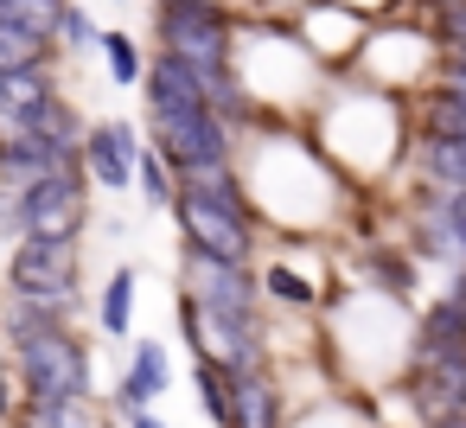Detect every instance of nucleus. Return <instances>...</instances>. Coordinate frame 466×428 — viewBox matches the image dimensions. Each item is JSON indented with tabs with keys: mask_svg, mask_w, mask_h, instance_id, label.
Returning a JSON list of instances; mask_svg holds the SVG:
<instances>
[{
	"mask_svg": "<svg viewBox=\"0 0 466 428\" xmlns=\"http://www.w3.org/2000/svg\"><path fill=\"white\" fill-rule=\"evenodd\" d=\"M307 135L345 173L351 192H364V148H370L377 186H390V179H402V154H409V103L370 90L358 71H339L307 103Z\"/></svg>",
	"mask_w": 466,
	"mask_h": 428,
	"instance_id": "nucleus-1",
	"label": "nucleus"
},
{
	"mask_svg": "<svg viewBox=\"0 0 466 428\" xmlns=\"http://www.w3.org/2000/svg\"><path fill=\"white\" fill-rule=\"evenodd\" d=\"M167 218L179 230V250H198V256H218V262H243V269L262 262V218H256L237 167L186 173Z\"/></svg>",
	"mask_w": 466,
	"mask_h": 428,
	"instance_id": "nucleus-2",
	"label": "nucleus"
},
{
	"mask_svg": "<svg viewBox=\"0 0 466 428\" xmlns=\"http://www.w3.org/2000/svg\"><path fill=\"white\" fill-rule=\"evenodd\" d=\"M0 345H7V358H14L20 396H39V403L96 396V352L77 332V320H46V326H26V332L0 339Z\"/></svg>",
	"mask_w": 466,
	"mask_h": 428,
	"instance_id": "nucleus-3",
	"label": "nucleus"
},
{
	"mask_svg": "<svg viewBox=\"0 0 466 428\" xmlns=\"http://www.w3.org/2000/svg\"><path fill=\"white\" fill-rule=\"evenodd\" d=\"M0 294H26L58 320H77L90 307L84 294V243L71 237H20L0 256Z\"/></svg>",
	"mask_w": 466,
	"mask_h": 428,
	"instance_id": "nucleus-4",
	"label": "nucleus"
},
{
	"mask_svg": "<svg viewBox=\"0 0 466 428\" xmlns=\"http://www.w3.org/2000/svg\"><path fill=\"white\" fill-rule=\"evenodd\" d=\"M154 52L205 71V77H230V52H237V14L230 7H198V0H154Z\"/></svg>",
	"mask_w": 466,
	"mask_h": 428,
	"instance_id": "nucleus-5",
	"label": "nucleus"
},
{
	"mask_svg": "<svg viewBox=\"0 0 466 428\" xmlns=\"http://www.w3.org/2000/svg\"><path fill=\"white\" fill-rule=\"evenodd\" d=\"M396 224H402V250L421 262V269H466V192H434V186H409L402 205H396Z\"/></svg>",
	"mask_w": 466,
	"mask_h": 428,
	"instance_id": "nucleus-6",
	"label": "nucleus"
},
{
	"mask_svg": "<svg viewBox=\"0 0 466 428\" xmlns=\"http://www.w3.org/2000/svg\"><path fill=\"white\" fill-rule=\"evenodd\" d=\"M90 218H96V192H90L84 167H58V173L20 186V224H26V237H71V243H84Z\"/></svg>",
	"mask_w": 466,
	"mask_h": 428,
	"instance_id": "nucleus-7",
	"label": "nucleus"
},
{
	"mask_svg": "<svg viewBox=\"0 0 466 428\" xmlns=\"http://www.w3.org/2000/svg\"><path fill=\"white\" fill-rule=\"evenodd\" d=\"M179 294H192L198 313H211V320H268L262 281L243 262H218V256L179 250Z\"/></svg>",
	"mask_w": 466,
	"mask_h": 428,
	"instance_id": "nucleus-8",
	"label": "nucleus"
},
{
	"mask_svg": "<svg viewBox=\"0 0 466 428\" xmlns=\"http://www.w3.org/2000/svg\"><path fill=\"white\" fill-rule=\"evenodd\" d=\"M141 148H147V141H141L135 122H122V116H96V122L84 128V154H77L90 192H109V199L135 192V160H141Z\"/></svg>",
	"mask_w": 466,
	"mask_h": 428,
	"instance_id": "nucleus-9",
	"label": "nucleus"
},
{
	"mask_svg": "<svg viewBox=\"0 0 466 428\" xmlns=\"http://www.w3.org/2000/svg\"><path fill=\"white\" fill-rule=\"evenodd\" d=\"M167 390H173L167 339H128V371L116 377V390H109L103 415H109V422H135V415H147Z\"/></svg>",
	"mask_w": 466,
	"mask_h": 428,
	"instance_id": "nucleus-10",
	"label": "nucleus"
},
{
	"mask_svg": "<svg viewBox=\"0 0 466 428\" xmlns=\"http://www.w3.org/2000/svg\"><path fill=\"white\" fill-rule=\"evenodd\" d=\"M396 403L409 409V428H460L466 422V364L441 371H402Z\"/></svg>",
	"mask_w": 466,
	"mask_h": 428,
	"instance_id": "nucleus-11",
	"label": "nucleus"
},
{
	"mask_svg": "<svg viewBox=\"0 0 466 428\" xmlns=\"http://www.w3.org/2000/svg\"><path fill=\"white\" fill-rule=\"evenodd\" d=\"M351 275L364 281V294L377 301H396V307H415V288H421V262L396 243V237H370L351 250Z\"/></svg>",
	"mask_w": 466,
	"mask_h": 428,
	"instance_id": "nucleus-12",
	"label": "nucleus"
},
{
	"mask_svg": "<svg viewBox=\"0 0 466 428\" xmlns=\"http://www.w3.org/2000/svg\"><path fill=\"white\" fill-rule=\"evenodd\" d=\"M294 422V390L275 364L230 371V428H288Z\"/></svg>",
	"mask_w": 466,
	"mask_h": 428,
	"instance_id": "nucleus-13",
	"label": "nucleus"
},
{
	"mask_svg": "<svg viewBox=\"0 0 466 428\" xmlns=\"http://www.w3.org/2000/svg\"><path fill=\"white\" fill-rule=\"evenodd\" d=\"M402 179L409 186H434V192H466V135H415L409 128Z\"/></svg>",
	"mask_w": 466,
	"mask_h": 428,
	"instance_id": "nucleus-14",
	"label": "nucleus"
},
{
	"mask_svg": "<svg viewBox=\"0 0 466 428\" xmlns=\"http://www.w3.org/2000/svg\"><path fill=\"white\" fill-rule=\"evenodd\" d=\"M58 97H65V90H58V65L0 77V128H7V135H33V122H39Z\"/></svg>",
	"mask_w": 466,
	"mask_h": 428,
	"instance_id": "nucleus-15",
	"label": "nucleus"
},
{
	"mask_svg": "<svg viewBox=\"0 0 466 428\" xmlns=\"http://www.w3.org/2000/svg\"><path fill=\"white\" fill-rule=\"evenodd\" d=\"M256 281H262V307L268 313H294V320H313L326 301H319V281L313 275H300L288 256H268V262H256Z\"/></svg>",
	"mask_w": 466,
	"mask_h": 428,
	"instance_id": "nucleus-16",
	"label": "nucleus"
},
{
	"mask_svg": "<svg viewBox=\"0 0 466 428\" xmlns=\"http://www.w3.org/2000/svg\"><path fill=\"white\" fill-rule=\"evenodd\" d=\"M58 167H77V160L46 148V141H33V135H7V128H0V186L20 192V186H33V179H46Z\"/></svg>",
	"mask_w": 466,
	"mask_h": 428,
	"instance_id": "nucleus-17",
	"label": "nucleus"
},
{
	"mask_svg": "<svg viewBox=\"0 0 466 428\" xmlns=\"http://www.w3.org/2000/svg\"><path fill=\"white\" fill-rule=\"evenodd\" d=\"M135 288H141L135 262H116L109 281L96 288L90 313H96V332H103V339H128V332H135Z\"/></svg>",
	"mask_w": 466,
	"mask_h": 428,
	"instance_id": "nucleus-18",
	"label": "nucleus"
},
{
	"mask_svg": "<svg viewBox=\"0 0 466 428\" xmlns=\"http://www.w3.org/2000/svg\"><path fill=\"white\" fill-rule=\"evenodd\" d=\"M103 403L96 396H77V403H39V396H20V415L14 428H103Z\"/></svg>",
	"mask_w": 466,
	"mask_h": 428,
	"instance_id": "nucleus-19",
	"label": "nucleus"
},
{
	"mask_svg": "<svg viewBox=\"0 0 466 428\" xmlns=\"http://www.w3.org/2000/svg\"><path fill=\"white\" fill-rule=\"evenodd\" d=\"M96 52H103V71H109V84H122V90H141V77H147V58H141V39H135V33L109 26V33L96 39Z\"/></svg>",
	"mask_w": 466,
	"mask_h": 428,
	"instance_id": "nucleus-20",
	"label": "nucleus"
},
{
	"mask_svg": "<svg viewBox=\"0 0 466 428\" xmlns=\"http://www.w3.org/2000/svg\"><path fill=\"white\" fill-rule=\"evenodd\" d=\"M192 390H198V415L211 428H230V371L218 358H192Z\"/></svg>",
	"mask_w": 466,
	"mask_h": 428,
	"instance_id": "nucleus-21",
	"label": "nucleus"
},
{
	"mask_svg": "<svg viewBox=\"0 0 466 428\" xmlns=\"http://www.w3.org/2000/svg\"><path fill=\"white\" fill-rule=\"evenodd\" d=\"M39 65H58V46H52V39L20 33V26H0V77H14V71H39Z\"/></svg>",
	"mask_w": 466,
	"mask_h": 428,
	"instance_id": "nucleus-22",
	"label": "nucleus"
},
{
	"mask_svg": "<svg viewBox=\"0 0 466 428\" xmlns=\"http://www.w3.org/2000/svg\"><path fill=\"white\" fill-rule=\"evenodd\" d=\"M96 39H103L96 14L84 7V0H65V14H58V33H52L58 58H90V52H96Z\"/></svg>",
	"mask_w": 466,
	"mask_h": 428,
	"instance_id": "nucleus-23",
	"label": "nucleus"
},
{
	"mask_svg": "<svg viewBox=\"0 0 466 428\" xmlns=\"http://www.w3.org/2000/svg\"><path fill=\"white\" fill-rule=\"evenodd\" d=\"M428 26H434L441 65L447 71H466V0H441V7L428 14Z\"/></svg>",
	"mask_w": 466,
	"mask_h": 428,
	"instance_id": "nucleus-24",
	"label": "nucleus"
},
{
	"mask_svg": "<svg viewBox=\"0 0 466 428\" xmlns=\"http://www.w3.org/2000/svg\"><path fill=\"white\" fill-rule=\"evenodd\" d=\"M135 192H141V205H147V211H173L179 179H173V167H167L154 148H141V160H135Z\"/></svg>",
	"mask_w": 466,
	"mask_h": 428,
	"instance_id": "nucleus-25",
	"label": "nucleus"
},
{
	"mask_svg": "<svg viewBox=\"0 0 466 428\" xmlns=\"http://www.w3.org/2000/svg\"><path fill=\"white\" fill-rule=\"evenodd\" d=\"M58 14H65V0H0V26H20L39 39L58 33Z\"/></svg>",
	"mask_w": 466,
	"mask_h": 428,
	"instance_id": "nucleus-26",
	"label": "nucleus"
},
{
	"mask_svg": "<svg viewBox=\"0 0 466 428\" xmlns=\"http://www.w3.org/2000/svg\"><path fill=\"white\" fill-rule=\"evenodd\" d=\"M14 415H20V377H14L7 345H0V428H14Z\"/></svg>",
	"mask_w": 466,
	"mask_h": 428,
	"instance_id": "nucleus-27",
	"label": "nucleus"
},
{
	"mask_svg": "<svg viewBox=\"0 0 466 428\" xmlns=\"http://www.w3.org/2000/svg\"><path fill=\"white\" fill-rule=\"evenodd\" d=\"M20 237H26V224H20V192L0 186V250H14Z\"/></svg>",
	"mask_w": 466,
	"mask_h": 428,
	"instance_id": "nucleus-28",
	"label": "nucleus"
},
{
	"mask_svg": "<svg viewBox=\"0 0 466 428\" xmlns=\"http://www.w3.org/2000/svg\"><path fill=\"white\" fill-rule=\"evenodd\" d=\"M122 428H173V422H160V415L147 409V415H135V422H122Z\"/></svg>",
	"mask_w": 466,
	"mask_h": 428,
	"instance_id": "nucleus-29",
	"label": "nucleus"
}]
</instances>
